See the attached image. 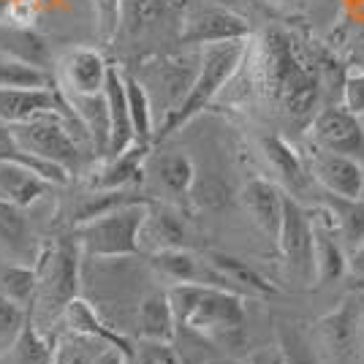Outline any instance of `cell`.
<instances>
[{"label": "cell", "mask_w": 364, "mask_h": 364, "mask_svg": "<svg viewBox=\"0 0 364 364\" xmlns=\"http://www.w3.org/2000/svg\"><path fill=\"white\" fill-rule=\"evenodd\" d=\"M304 36L269 25L256 41V71L261 90L277 112L299 128H310L318 114L329 58Z\"/></svg>", "instance_id": "1"}, {"label": "cell", "mask_w": 364, "mask_h": 364, "mask_svg": "<svg viewBox=\"0 0 364 364\" xmlns=\"http://www.w3.org/2000/svg\"><path fill=\"white\" fill-rule=\"evenodd\" d=\"M250 41V38H247ZM247 41H223V44L204 46L198 55V68L193 76V85L182 104L174 112H168L155 128V141H164L171 134H177L182 125L196 120L204 109L213 107V101L228 87V82L240 74V68L247 60ZM152 141V144H155Z\"/></svg>", "instance_id": "2"}, {"label": "cell", "mask_w": 364, "mask_h": 364, "mask_svg": "<svg viewBox=\"0 0 364 364\" xmlns=\"http://www.w3.org/2000/svg\"><path fill=\"white\" fill-rule=\"evenodd\" d=\"M152 198L117 207L107 215H98L87 223L71 228L82 253L98 261H122L141 250V226L147 220Z\"/></svg>", "instance_id": "3"}, {"label": "cell", "mask_w": 364, "mask_h": 364, "mask_svg": "<svg viewBox=\"0 0 364 364\" xmlns=\"http://www.w3.org/2000/svg\"><path fill=\"white\" fill-rule=\"evenodd\" d=\"M82 247L74 240V234L58 237L38 250L33 261L38 272V294L33 310H38L46 318H63L71 299L79 296L82 283Z\"/></svg>", "instance_id": "4"}, {"label": "cell", "mask_w": 364, "mask_h": 364, "mask_svg": "<svg viewBox=\"0 0 364 364\" xmlns=\"http://www.w3.org/2000/svg\"><path fill=\"white\" fill-rule=\"evenodd\" d=\"M71 122H79L76 117H65V114H44L31 122H19V125H6L9 134L22 150L33 152L44 161H52L63 166L71 177H74L79 166H82V152L76 139L71 136ZM85 131V128H82Z\"/></svg>", "instance_id": "5"}, {"label": "cell", "mask_w": 364, "mask_h": 364, "mask_svg": "<svg viewBox=\"0 0 364 364\" xmlns=\"http://www.w3.org/2000/svg\"><path fill=\"white\" fill-rule=\"evenodd\" d=\"M245 316L247 313H245L242 294L220 289V286H204L182 329L213 343H231L234 337L242 334Z\"/></svg>", "instance_id": "6"}, {"label": "cell", "mask_w": 364, "mask_h": 364, "mask_svg": "<svg viewBox=\"0 0 364 364\" xmlns=\"http://www.w3.org/2000/svg\"><path fill=\"white\" fill-rule=\"evenodd\" d=\"M253 36L250 22L218 3H191L182 11L180 44L213 46L223 41H247Z\"/></svg>", "instance_id": "7"}, {"label": "cell", "mask_w": 364, "mask_h": 364, "mask_svg": "<svg viewBox=\"0 0 364 364\" xmlns=\"http://www.w3.org/2000/svg\"><path fill=\"white\" fill-rule=\"evenodd\" d=\"M277 247L294 277L304 283L316 280V223L313 215L299 204V198L291 193L286 198V215L277 234Z\"/></svg>", "instance_id": "8"}, {"label": "cell", "mask_w": 364, "mask_h": 364, "mask_svg": "<svg viewBox=\"0 0 364 364\" xmlns=\"http://www.w3.org/2000/svg\"><path fill=\"white\" fill-rule=\"evenodd\" d=\"M307 136L313 147L343 152L350 158H359L364 164V125L362 117L348 112L346 107H323L313 117Z\"/></svg>", "instance_id": "9"}, {"label": "cell", "mask_w": 364, "mask_h": 364, "mask_svg": "<svg viewBox=\"0 0 364 364\" xmlns=\"http://www.w3.org/2000/svg\"><path fill=\"white\" fill-rule=\"evenodd\" d=\"M307 168H310V177L329 196L364 198V164L359 158L313 147L307 155Z\"/></svg>", "instance_id": "10"}, {"label": "cell", "mask_w": 364, "mask_h": 364, "mask_svg": "<svg viewBox=\"0 0 364 364\" xmlns=\"http://www.w3.org/2000/svg\"><path fill=\"white\" fill-rule=\"evenodd\" d=\"M44 114L76 117L68 95H60L58 87H44V90H3L0 87V122L3 125L31 122Z\"/></svg>", "instance_id": "11"}, {"label": "cell", "mask_w": 364, "mask_h": 364, "mask_svg": "<svg viewBox=\"0 0 364 364\" xmlns=\"http://www.w3.org/2000/svg\"><path fill=\"white\" fill-rule=\"evenodd\" d=\"M152 144H134L120 155L101 158L87 177L90 191H131L147 177V158Z\"/></svg>", "instance_id": "12"}, {"label": "cell", "mask_w": 364, "mask_h": 364, "mask_svg": "<svg viewBox=\"0 0 364 364\" xmlns=\"http://www.w3.org/2000/svg\"><path fill=\"white\" fill-rule=\"evenodd\" d=\"M286 198H289V193L280 182L264 180V177L247 180L240 191V201H242L245 213L250 215V220L274 242H277V234L283 226Z\"/></svg>", "instance_id": "13"}, {"label": "cell", "mask_w": 364, "mask_h": 364, "mask_svg": "<svg viewBox=\"0 0 364 364\" xmlns=\"http://www.w3.org/2000/svg\"><path fill=\"white\" fill-rule=\"evenodd\" d=\"M150 267L161 274L164 280H168L171 286H174V283H198V286L231 289L226 277L218 272L207 258H198L196 253H191L188 247H171V250L150 253Z\"/></svg>", "instance_id": "14"}, {"label": "cell", "mask_w": 364, "mask_h": 364, "mask_svg": "<svg viewBox=\"0 0 364 364\" xmlns=\"http://www.w3.org/2000/svg\"><path fill=\"white\" fill-rule=\"evenodd\" d=\"M107 58L95 46H76L60 60L65 95H95L104 92L109 74Z\"/></svg>", "instance_id": "15"}, {"label": "cell", "mask_w": 364, "mask_h": 364, "mask_svg": "<svg viewBox=\"0 0 364 364\" xmlns=\"http://www.w3.org/2000/svg\"><path fill=\"white\" fill-rule=\"evenodd\" d=\"M63 321H65L68 332L92 337V340L104 343L109 348L122 350L128 359L134 356V340H128L125 332H120L117 326H112V323L95 310V304H90L87 299H82V296L71 299L68 307H65V313H63Z\"/></svg>", "instance_id": "16"}, {"label": "cell", "mask_w": 364, "mask_h": 364, "mask_svg": "<svg viewBox=\"0 0 364 364\" xmlns=\"http://www.w3.org/2000/svg\"><path fill=\"white\" fill-rule=\"evenodd\" d=\"M323 215H326V220L313 218V223H316V283L329 286L348 274V253H346V245L340 242L334 218L326 207H323Z\"/></svg>", "instance_id": "17"}, {"label": "cell", "mask_w": 364, "mask_h": 364, "mask_svg": "<svg viewBox=\"0 0 364 364\" xmlns=\"http://www.w3.org/2000/svg\"><path fill=\"white\" fill-rule=\"evenodd\" d=\"M104 95H107L109 120H112V150H109V155H120V152L136 144V134H134V120H131V107H128L125 76H122V68H117V65L109 68Z\"/></svg>", "instance_id": "18"}, {"label": "cell", "mask_w": 364, "mask_h": 364, "mask_svg": "<svg viewBox=\"0 0 364 364\" xmlns=\"http://www.w3.org/2000/svg\"><path fill=\"white\" fill-rule=\"evenodd\" d=\"M134 326L141 340H164L174 343L177 340V316L168 299V291H152L147 296H141L134 313Z\"/></svg>", "instance_id": "19"}, {"label": "cell", "mask_w": 364, "mask_h": 364, "mask_svg": "<svg viewBox=\"0 0 364 364\" xmlns=\"http://www.w3.org/2000/svg\"><path fill=\"white\" fill-rule=\"evenodd\" d=\"M52 188L55 185L38 177L33 168L16 164L11 158H0V201L28 210L36 201H41Z\"/></svg>", "instance_id": "20"}, {"label": "cell", "mask_w": 364, "mask_h": 364, "mask_svg": "<svg viewBox=\"0 0 364 364\" xmlns=\"http://www.w3.org/2000/svg\"><path fill=\"white\" fill-rule=\"evenodd\" d=\"M147 174H152V180L158 185V191H164L171 198H182L191 193L193 182H196V166L191 161V155H185L180 150L158 152L147 158Z\"/></svg>", "instance_id": "21"}, {"label": "cell", "mask_w": 364, "mask_h": 364, "mask_svg": "<svg viewBox=\"0 0 364 364\" xmlns=\"http://www.w3.org/2000/svg\"><path fill=\"white\" fill-rule=\"evenodd\" d=\"M71 107H74L79 125L85 128V136L90 141L95 158H107L112 150V120H109L107 95L95 92V95H68Z\"/></svg>", "instance_id": "22"}, {"label": "cell", "mask_w": 364, "mask_h": 364, "mask_svg": "<svg viewBox=\"0 0 364 364\" xmlns=\"http://www.w3.org/2000/svg\"><path fill=\"white\" fill-rule=\"evenodd\" d=\"M261 152L267 158V164L272 166V171L277 174V182L283 188H289L294 193L304 191L310 185V168L302 161L299 150H294L289 141L277 134H269V136L261 139Z\"/></svg>", "instance_id": "23"}, {"label": "cell", "mask_w": 364, "mask_h": 364, "mask_svg": "<svg viewBox=\"0 0 364 364\" xmlns=\"http://www.w3.org/2000/svg\"><path fill=\"white\" fill-rule=\"evenodd\" d=\"M188 231L182 218L174 210L152 201L147 220L141 226V247H150V253L158 250H171V247H185Z\"/></svg>", "instance_id": "24"}, {"label": "cell", "mask_w": 364, "mask_h": 364, "mask_svg": "<svg viewBox=\"0 0 364 364\" xmlns=\"http://www.w3.org/2000/svg\"><path fill=\"white\" fill-rule=\"evenodd\" d=\"M0 247L25 264H33L38 256L33 253V234L25 210L9 201H0Z\"/></svg>", "instance_id": "25"}, {"label": "cell", "mask_w": 364, "mask_h": 364, "mask_svg": "<svg viewBox=\"0 0 364 364\" xmlns=\"http://www.w3.org/2000/svg\"><path fill=\"white\" fill-rule=\"evenodd\" d=\"M207 261L226 277L228 286L237 291V294H253V296H269V294H274L272 283L258 272L256 267H250L247 261H242V258L215 250V253L207 256Z\"/></svg>", "instance_id": "26"}, {"label": "cell", "mask_w": 364, "mask_h": 364, "mask_svg": "<svg viewBox=\"0 0 364 364\" xmlns=\"http://www.w3.org/2000/svg\"><path fill=\"white\" fill-rule=\"evenodd\" d=\"M359 323L362 316L353 307V302H343L340 307H334L332 313H326L318 321L321 340L326 343V348H332L334 353H346L353 348L356 334H359Z\"/></svg>", "instance_id": "27"}, {"label": "cell", "mask_w": 364, "mask_h": 364, "mask_svg": "<svg viewBox=\"0 0 364 364\" xmlns=\"http://www.w3.org/2000/svg\"><path fill=\"white\" fill-rule=\"evenodd\" d=\"M326 210L334 218V228L348 250L364 242V198H340L326 193Z\"/></svg>", "instance_id": "28"}, {"label": "cell", "mask_w": 364, "mask_h": 364, "mask_svg": "<svg viewBox=\"0 0 364 364\" xmlns=\"http://www.w3.org/2000/svg\"><path fill=\"white\" fill-rule=\"evenodd\" d=\"M0 87L3 90H44L55 87L52 74L22 58H0Z\"/></svg>", "instance_id": "29"}, {"label": "cell", "mask_w": 364, "mask_h": 364, "mask_svg": "<svg viewBox=\"0 0 364 364\" xmlns=\"http://www.w3.org/2000/svg\"><path fill=\"white\" fill-rule=\"evenodd\" d=\"M0 294H6L9 299L19 302L33 313L36 294H38V272L33 264L16 261V264H3L0 267Z\"/></svg>", "instance_id": "30"}, {"label": "cell", "mask_w": 364, "mask_h": 364, "mask_svg": "<svg viewBox=\"0 0 364 364\" xmlns=\"http://www.w3.org/2000/svg\"><path fill=\"white\" fill-rule=\"evenodd\" d=\"M55 350H58V340L49 337V334L31 318L28 326L19 334L14 350H11L9 356H11L14 364H52L55 362Z\"/></svg>", "instance_id": "31"}, {"label": "cell", "mask_w": 364, "mask_h": 364, "mask_svg": "<svg viewBox=\"0 0 364 364\" xmlns=\"http://www.w3.org/2000/svg\"><path fill=\"white\" fill-rule=\"evenodd\" d=\"M125 76V90H128V107H131V120H134V134L136 144H152L155 141V122H152V98L144 82L139 76L122 71Z\"/></svg>", "instance_id": "32"}, {"label": "cell", "mask_w": 364, "mask_h": 364, "mask_svg": "<svg viewBox=\"0 0 364 364\" xmlns=\"http://www.w3.org/2000/svg\"><path fill=\"white\" fill-rule=\"evenodd\" d=\"M122 3V28L120 33H144L155 28L166 16L171 0H120Z\"/></svg>", "instance_id": "33"}, {"label": "cell", "mask_w": 364, "mask_h": 364, "mask_svg": "<svg viewBox=\"0 0 364 364\" xmlns=\"http://www.w3.org/2000/svg\"><path fill=\"white\" fill-rule=\"evenodd\" d=\"M31 318L33 313L28 307H22L19 302L9 299L6 294H0V359L14 350L19 334Z\"/></svg>", "instance_id": "34"}, {"label": "cell", "mask_w": 364, "mask_h": 364, "mask_svg": "<svg viewBox=\"0 0 364 364\" xmlns=\"http://www.w3.org/2000/svg\"><path fill=\"white\" fill-rule=\"evenodd\" d=\"M104 348L107 346L92 340V337L68 332L65 337L58 340V350H55V362L52 364H92Z\"/></svg>", "instance_id": "35"}, {"label": "cell", "mask_w": 364, "mask_h": 364, "mask_svg": "<svg viewBox=\"0 0 364 364\" xmlns=\"http://www.w3.org/2000/svg\"><path fill=\"white\" fill-rule=\"evenodd\" d=\"M277 350H280L283 364H321L310 348V343L302 337V332L294 329L291 323L277 326Z\"/></svg>", "instance_id": "36"}, {"label": "cell", "mask_w": 364, "mask_h": 364, "mask_svg": "<svg viewBox=\"0 0 364 364\" xmlns=\"http://www.w3.org/2000/svg\"><path fill=\"white\" fill-rule=\"evenodd\" d=\"M92 6V25L101 44H112L122 28V3L120 0H90Z\"/></svg>", "instance_id": "37"}, {"label": "cell", "mask_w": 364, "mask_h": 364, "mask_svg": "<svg viewBox=\"0 0 364 364\" xmlns=\"http://www.w3.org/2000/svg\"><path fill=\"white\" fill-rule=\"evenodd\" d=\"M131 364H185L174 343H164V340H141L139 337L134 343V356Z\"/></svg>", "instance_id": "38"}, {"label": "cell", "mask_w": 364, "mask_h": 364, "mask_svg": "<svg viewBox=\"0 0 364 364\" xmlns=\"http://www.w3.org/2000/svg\"><path fill=\"white\" fill-rule=\"evenodd\" d=\"M343 107L353 114H364V71H348L343 76Z\"/></svg>", "instance_id": "39"}, {"label": "cell", "mask_w": 364, "mask_h": 364, "mask_svg": "<svg viewBox=\"0 0 364 364\" xmlns=\"http://www.w3.org/2000/svg\"><path fill=\"white\" fill-rule=\"evenodd\" d=\"M348 272H353L359 280H364V242L348 253Z\"/></svg>", "instance_id": "40"}, {"label": "cell", "mask_w": 364, "mask_h": 364, "mask_svg": "<svg viewBox=\"0 0 364 364\" xmlns=\"http://www.w3.org/2000/svg\"><path fill=\"white\" fill-rule=\"evenodd\" d=\"M193 364H253V362H242L237 356H226V353H213V356H204Z\"/></svg>", "instance_id": "41"}, {"label": "cell", "mask_w": 364, "mask_h": 364, "mask_svg": "<svg viewBox=\"0 0 364 364\" xmlns=\"http://www.w3.org/2000/svg\"><path fill=\"white\" fill-rule=\"evenodd\" d=\"M253 364H283V359H280V350H264V353H256L253 356Z\"/></svg>", "instance_id": "42"}, {"label": "cell", "mask_w": 364, "mask_h": 364, "mask_svg": "<svg viewBox=\"0 0 364 364\" xmlns=\"http://www.w3.org/2000/svg\"><path fill=\"white\" fill-rule=\"evenodd\" d=\"M346 11H348L350 16H356L364 25V0H346Z\"/></svg>", "instance_id": "43"}, {"label": "cell", "mask_w": 364, "mask_h": 364, "mask_svg": "<svg viewBox=\"0 0 364 364\" xmlns=\"http://www.w3.org/2000/svg\"><path fill=\"white\" fill-rule=\"evenodd\" d=\"M323 9H329V11H340L343 6H346V0H318Z\"/></svg>", "instance_id": "44"}, {"label": "cell", "mask_w": 364, "mask_h": 364, "mask_svg": "<svg viewBox=\"0 0 364 364\" xmlns=\"http://www.w3.org/2000/svg\"><path fill=\"white\" fill-rule=\"evenodd\" d=\"M362 332H364V313H362Z\"/></svg>", "instance_id": "45"}, {"label": "cell", "mask_w": 364, "mask_h": 364, "mask_svg": "<svg viewBox=\"0 0 364 364\" xmlns=\"http://www.w3.org/2000/svg\"><path fill=\"white\" fill-rule=\"evenodd\" d=\"M362 125H364V114H362Z\"/></svg>", "instance_id": "46"}, {"label": "cell", "mask_w": 364, "mask_h": 364, "mask_svg": "<svg viewBox=\"0 0 364 364\" xmlns=\"http://www.w3.org/2000/svg\"><path fill=\"white\" fill-rule=\"evenodd\" d=\"M280 3H286V0H280Z\"/></svg>", "instance_id": "47"}]
</instances>
